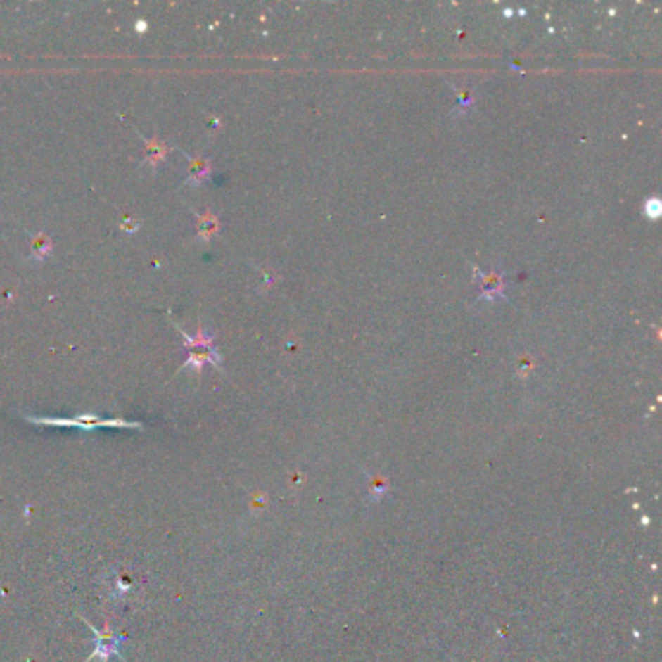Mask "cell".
Listing matches in <instances>:
<instances>
[{
  "mask_svg": "<svg viewBox=\"0 0 662 662\" xmlns=\"http://www.w3.org/2000/svg\"><path fill=\"white\" fill-rule=\"evenodd\" d=\"M27 424L35 426H51V428H74L80 431H96L99 428H119V429H144L140 421L125 420V418H99L97 414H76L74 418H41V416H24Z\"/></svg>",
  "mask_w": 662,
  "mask_h": 662,
  "instance_id": "cell-1",
  "label": "cell"
},
{
  "mask_svg": "<svg viewBox=\"0 0 662 662\" xmlns=\"http://www.w3.org/2000/svg\"><path fill=\"white\" fill-rule=\"evenodd\" d=\"M177 331L185 338L183 346L186 348V362L183 367H191L194 371H200L204 364H212L216 367L222 365V357L214 346V336L204 326H198L196 334H189L181 326H177Z\"/></svg>",
  "mask_w": 662,
  "mask_h": 662,
  "instance_id": "cell-2",
  "label": "cell"
},
{
  "mask_svg": "<svg viewBox=\"0 0 662 662\" xmlns=\"http://www.w3.org/2000/svg\"><path fill=\"white\" fill-rule=\"evenodd\" d=\"M86 625L91 631V635H94V653L89 654L88 661L86 662H109L111 661V656H117V658H121L122 662L125 661V656L121 654V647L122 643L127 641V637L122 635V633H115L111 631V628H106V631H99L96 630L88 620H84Z\"/></svg>",
  "mask_w": 662,
  "mask_h": 662,
  "instance_id": "cell-3",
  "label": "cell"
},
{
  "mask_svg": "<svg viewBox=\"0 0 662 662\" xmlns=\"http://www.w3.org/2000/svg\"><path fill=\"white\" fill-rule=\"evenodd\" d=\"M142 140H144V160H142V165H148L150 170H155L167 158L170 146L158 136L142 138Z\"/></svg>",
  "mask_w": 662,
  "mask_h": 662,
  "instance_id": "cell-4",
  "label": "cell"
},
{
  "mask_svg": "<svg viewBox=\"0 0 662 662\" xmlns=\"http://www.w3.org/2000/svg\"><path fill=\"white\" fill-rule=\"evenodd\" d=\"M186 160H189V177H186L189 185H202L206 179L210 177L212 165L208 158H202V155H191L189 158L186 155Z\"/></svg>",
  "mask_w": 662,
  "mask_h": 662,
  "instance_id": "cell-5",
  "label": "cell"
},
{
  "mask_svg": "<svg viewBox=\"0 0 662 662\" xmlns=\"http://www.w3.org/2000/svg\"><path fill=\"white\" fill-rule=\"evenodd\" d=\"M51 253H53V239H51V235L45 234V231H37L35 235L32 234V255H30V259L43 262Z\"/></svg>",
  "mask_w": 662,
  "mask_h": 662,
  "instance_id": "cell-6",
  "label": "cell"
},
{
  "mask_svg": "<svg viewBox=\"0 0 662 662\" xmlns=\"http://www.w3.org/2000/svg\"><path fill=\"white\" fill-rule=\"evenodd\" d=\"M196 218H198V239L200 241H208V239H212L214 235L218 234L219 219L216 214L206 210L204 214H196Z\"/></svg>",
  "mask_w": 662,
  "mask_h": 662,
  "instance_id": "cell-7",
  "label": "cell"
},
{
  "mask_svg": "<svg viewBox=\"0 0 662 662\" xmlns=\"http://www.w3.org/2000/svg\"><path fill=\"white\" fill-rule=\"evenodd\" d=\"M645 214L649 218H658V214H661V202L658 198H653V200H649L645 204Z\"/></svg>",
  "mask_w": 662,
  "mask_h": 662,
  "instance_id": "cell-8",
  "label": "cell"
},
{
  "mask_svg": "<svg viewBox=\"0 0 662 662\" xmlns=\"http://www.w3.org/2000/svg\"><path fill=\"white\" fill-rule=\"evenodd\" d=\"M140 226H142V224H140L138 219L127 218V219H122L121 229H122V231H127V234H134V231H138V229H140Z\"/></svg>",
  "mask_w": 662,
  "mask_h": 662,
  "instance_id": "cell-9",
  "label": "cell"
}]
</instances>
